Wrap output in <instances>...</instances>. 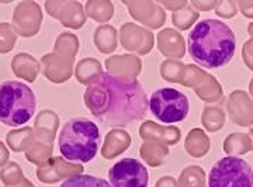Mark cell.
I'll return each instance as SVG.
<instances>
[{
	"instance_id": "cell-2",
	"label": "cell",
	"mask_w": 253,
	"mask_h": 187,
	"mask_svg": "<svg viewBox=\"0 0 253 187\" xmlns=\"http://www.w3.org/2000/svg\"><path fill=\"white\" fill-rule=\"evenodd\" d=\"M187 49L193 61L200 66L206 69L222 68L235 55V33L221 20L204 18L190 30Z\"/></svg>"
},
{
	"instance_id": "cell-1",
	"label": "cell",
	"mask_w": 253,
	"mask_h": 187,
	"mask_svg": "<svg viewBox=\"0 0 253 187\" xmlns=\"http://www.w3.org/2000/svg\"><path fill=\"white\" fill-rule=\"evenodd\" d=\"M84 104L107 127H126L146 117L149 98L141 82L103 72L84 92Z\"/></svg>"
},
{
	"instance_id": "cell-7",
	"label": "cell",
	"mask_w": 253,
	"mask_h": 187,
	"mask_svg": "<svg viewBox=\"0 0 253 187\" xmlns=\"http://www.w3.org/2000/svg\"><path fill=\"white\" fill-rule=\"evenodd\" d=\"M109 180L111 187H148L149 173L141 160L124 158L110 168Z\"/></svg>"
},
{
	"instance_id": "cell-6",
	"label": "cell",
	"mask_w": 253,
	"mask_h": 187,
	"mask_svg": "<svg viewBox=\"0 0 253 187\" xmlns=\"http://www.w3.org/2000/svg\"><path fill=\"white\" fill-rule=\"evenodd\" d=\"M208 187H253V168L238 156L217 160L208 172Z\"/></svg>"
},
{
	"instance_id": "cell-3",
	"label": "cell",
	"mask_w": 253,
	"mask_h": 187,
	"mask_svg": "<svg viewBox=\"0 0 253 187\" xmlns=\"http://www.w3.org/2000/svg\"><path fill=\"white\" fill-rule=\"evenodd\" d=\"M101 134L99 125L87 117H73L58 135L59 153L68 162L87 163L99 152Z\"/></svg>"
},
{
	"instance_id": "cell-4",
	"label": "cell",
	"mask_w": 253,
	"mask_h": 187,
	"mask_svg": "<svg viewBox=\"0 0 253 187\" xmlns=\"http://www.w3.org/2000/svg\"><path fill=\"white\" fill-rule=\"evenodd\" d=\"M37 97L30 86L18 80L0 83V123L9 127L27 124L36 113Z\"/></svg>"
},
{
	"instance_id": "cell-5",
	"label": "cell",
	"mask_w": 253,
	"mask_h": 187,
	"mask_svg": "<svg viewBox=\"0 0 253 187\" xmlns=\"http://www.w3.org/2000/svg\"><path fill=\"white\" fill-rule=\"evenodd\" d=\"M149 111L163 124H174L184 121L190 111L187 94L174 88L155 90L149 97Z\"/></svg>"
},
{
	"instance_id": "cell-8",
	"label": "cell",
	"mask_w": 253,
	"mask_h": 187,
	"mask_svg": "<svg viewBox=\"0 0 253 187\" xmlns=\"http://www.w3.org/2000/svg\"><path fill=\"white\" fill-rule=\"evenodd\" d=\"M59 187H111V185L107 180L99 176L87 175V173H78L63 180Z\"/></svg>"
}]
</instances>
